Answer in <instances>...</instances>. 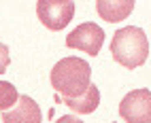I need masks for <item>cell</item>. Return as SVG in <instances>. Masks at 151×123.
Returning <instances> with one entry per match:
<instances>
[{
    "instance_id": "5b68a950",
    "label": "cell",
    "mask_w": 151,
    "mask_h": 123,
    "mask_svg": "<svg viewBox=\"0 0 151 123\" xmlns=\"http://www.w3.org/2000/svg\"><path fill=\"white\" fill-rule=\"evenodd\" d=\"M102 43H104V30L96 24H92V21H85L81 26H77L66 36V47L85 51L87 55H98Z\"/></svg>"
},
{
    "instance_id": "8fae6325",
    "label": "cell",
    "mask_w": 151,
    "mask_h": 123,
    "mask_svg": "<svg viewBox=\"0 0 151 123\" xmlns=\"http://www.w3.org/2000/svg\"><path fill=\"white\" fill-rule=\"evenodd\" d=\"M55 123H83L81 119H77L75 115H64V117H60Z\"/></svg>"
},
{
    "instance_id": "6da1fadb",
    "label": "cell",
    "mask_w": 151,
    "mask_h": 123,
    "mask_svg": "<svg viewBox=\"0 0 151 123\" xmlns=\"http://www.w3.org/2000/svg\"><path fill=\"white\" fill-rule=\"evenodd\" d=\"M51 85L62 98H77L92 85V68L81 57H64L51 68Z\"/></svg>"
},
{
    "instance_id": "8992f818",
    "label": "cell",
    "mask_w": 151,
    "mask_h": 123,
    "mask_svg": "<svg viewBox=\"0 0 151 123\" xmlns=\"http://www.w3.org/2000/svg\"><path fill=\"white\" fill-rule=\"evenodd\" d=\"M2 123H43V110L30 96H19L17 104L2 112Z\"/></svg>"
},
{
    "instance_id": "ba28073f",
    "label": "cell",
    "mask_w": 151,
    "mask_h": 123,
    "mask_svg": "<svg viewBox=\"0 0 151 123\" xmlns=\"http://www.w3.org/2000/svg\"><path fill=\"white\" fill-rule=\"evenodd\" d=\"M62 102H64L70 110L79 112V115H89V112H94L98 108V104H100V91L92 83L85 94L77 96V98H62Z\"/></svg>"
},
{
    "instance_id": "30bf717a",
    "label": "cell",
    "mask_w": 151,
    "mask_h": 123,
    "mask_svg": "<svg viewBox=\"0 0 151 123\" xmlns=\"http://www.w3.org/2000/svg\"><path fill=\"white\" fill-rule=\"evenodd\" d=\"M9 64H11V55H9V47L4 43H0V74L6 72Z\"/></svg>"
},
{
    "instance_id": "277c9868",
    "label": "cell",
    "mask_w": 151,
    "mask_h": 123,
    "mask_svg": "<svg viewBox=\"0 0 151 123\" xmlns=\"http://www.w3.org/2000/svg\"><path fill=\"white\" fill-rule=\"evenodd\" d=\"M119 117L126 123H151V91L134 89L119 102Z\"/></svg>"
},
{
    "instance_id": "3957f363",
    "label": "cell",
    "mask_w": 151,
    "mask_h": 123,
    "mask_svg": "<svg viewBox=\"0 0 151 123\" xmlns=\"http://www.w3.org/2000/svg\"><path fill=\"white\" fill-rule=\"evenodd\" d=\"M36 15L49 30H64L75 15L73 0H38Z\"/></svg>"
},
{
    "instance_id": "7a4b0ae2",
    "label": "cell",
    "mask_w": 151,
    "mask_h": 123,
    "mask_svg": "<svg viewBox=\"0 0 151 123\" xmlns=\"http://www.w3.org/2000/svg\"><path fill=\"white\" fill-rule=\"evenodd\" d=\"M111 55L117 64H122L128 70L143 66L149 55V40L145 30L138 26L119 28L111 40Z\"/></svg>"
},
{
    "instance_id": "9c48e42d",
    "label": "cell",
    "mask_w": 151,
    "mask_h": 123,
    "mask_svg": "<svg viewBox=\"0 0 151 123\" xmlns=\"http://www.w3.org/2000/svg\"><path fill=\"white\" fill-rule=\"evenodd\" d=\"M17 100H19V94H17L15 85L6 83V81H0V110L4 112L9 108H13L17 104Z\"/></svg>"
},
{
    "instance_id": "52a82bcc",
    "label": "cell",
    "mask_w": 151,
    "mask_h": 123,
    "mask_svg": "<svg viewBox=\"0 0 151 123\" xmlns=\"http://www.w3.org/2000/svg\"><path fill=\"white\" fill-rule=\"evenodd\" d=\"M96 11L104 21L117 24V21H124L134 11V0H98Z\"/></svg>"
}]
</instances>
